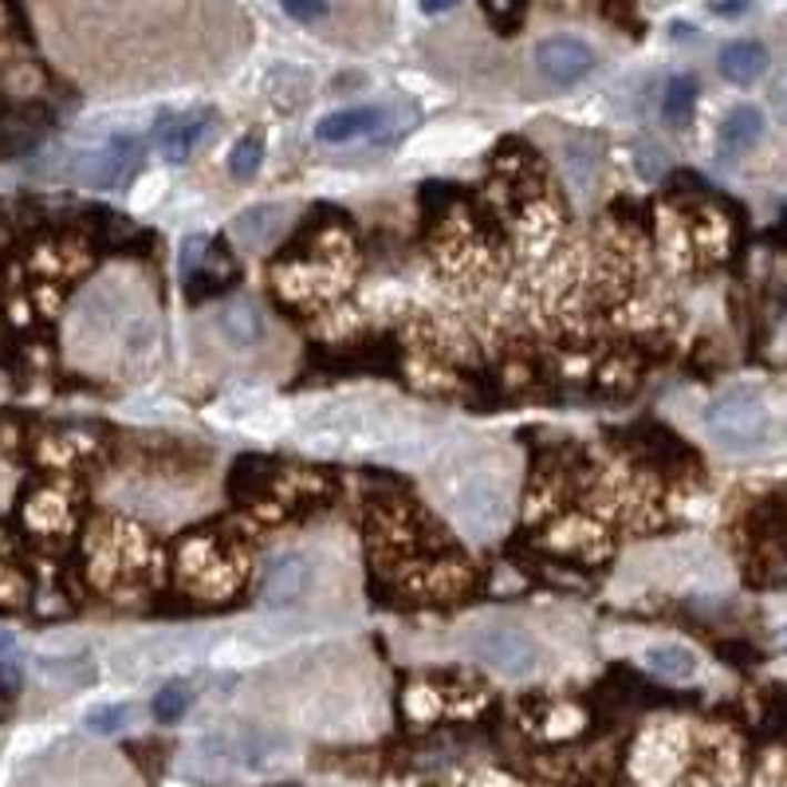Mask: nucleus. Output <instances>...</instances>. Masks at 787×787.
Returning <instances> with one entry per match:
<instances>
[{
    "mask_svg": "<svg viewBox=\"0 0 787 787\" xmlns=\"http://www.w3.org/2000/svg\"><path fill=\"white\" fill-rule=\"evenodd\" d=\"M0 689L4 693L20 689V649L9 634H0Z\"/></svg>",
    "mask_w": 787,
    "mask_h": 787,
    "instance_id": "nucleus-29",
    "label": "nucleus"
},
{
    "mask_svg": "<svg viewBox=\"0 0 787 787\" xmlns=\"http://www.w3.org/2000/svg\"><path fill=\"white\" fill-rule=\"evenodd\" d=\"M315 579V563L300 552H280L264 563V575H260V603L272 606V611H284V606H295L307 591H312Z\"/></svg>",
    "mask_w": 787,
    "mask_h": 787,
    "instance_id": "nucleus-5",
    "label": "nucleus"
},
{
    "mask_svg": "<svg viewBox=\"0 0 787 787\" xmlns=\"http://www.w3.org/2000/svg\"><path fill=\"white\" fill-rule=\"evenodd\" d=\"M287 221H292V209L287 205H252L244 213H236L229 221V236L244 249H269L272 241L287 233Z\"/></svg>",
    "mask_w": 787,
    "mask_h": 787,
    "instance_id": "nucleus-12",
    "label": "nucleus"
},
{
    "mask_svg": "<svg viewBox=\"0 0 787 787\" xmlns=\"http://www.w3.org/2000/svg\"><path fill=\"white\" fill-rule=\"evenodd\" d=\"M784 646H787V634H784Z\"/></svg>",
    "mask_w": 787,
    "mask_h": 787,
    "instance_id": "nucleus-37",
    "label": "nucleus"
},
{
    "mask_svg": "<svg viewBox=\"0 0 787 787\" xmlns=\"http://www.w3.org/2000/svg\"><path fill=\"white\" fill-rule=\"evenodd\" d=\"M768 103H771V111H776V119L787 127V71H779L776 75V83H771V91H768Z\"/></svg>",
    "mask_w": 787,
    "mask_h": 787,
    "instance_id": "nucleus-33",
    "label": "nucleus"
},
{
    "mask_svg": "<svg viewBox=\"0 0 787 787\" xmlns=\"http://www.w3.org/2000/svg\"><path fill=\"white\" fill-rule=\"evenodd\" d=\"M717 68H720V75H725L728 83L748 87V83H756L764 71H768V48L756 43V40H736V43H728L725 52H720Z\"/></svg>",
    "mask_w": 787,
    "mask_h": 787,
    "instance_id": "nucleus-17",
    "label": "nucleus"
},
{
    "mask_svg": "<svg viewBox=\"0 0 787 787\" xmlns=\"http://www.w3.org/2000/svg\"><path fill=\"white\" fill-rule=\"evenodd\" d=\"M0 95L17 103H40L48 95V71L32 60H17L0 71Z\"/></svg>",
    "mask_w": 787,
    "mask_h": 787,
    "instance_id": "nucleus-18",
    "label": "nucleus"
},
{
    "mask_svg": "<svg viewBox=\"0 0 787 787\" xmlns=\"http://www.w3.org/2000/svg\"><path fill=\"white\" fill-rule=\"evenodd\" d=\"M154 343H158V327L150 320H139L134 327L127 331V355H134V359L150 355V351H154Z\"/></svg>",
    "mask_w": 787,
    "mask_h": 787,
    "instance_id": "nucleus-30",
    "label": "nucleus"
},
{
    "mask_svg": "<svg viewBox=\"0 0 787 787\" xmlns=\"http://www.w3.org/2000/svg\"><path fill=\"white\" fill-rule=\"evenodd\" d=\"M422 209H425V216H450V209H453V201H457V185H450V182H430V185H422Z\"/></svg>",
    "mask_w": 787,
    "mask_h": 787,
    "instance_id": "nucleus-28",
    "label": "nucleus"
},
{
    "mask_svg": "<svg viewBox=\"0 0 787 787\" xmlns=\"http://www.w3.org/2000/svg\"><path fill=\"white\" fill-rule=\"evenodd\" d=\"M646 669L649 674L666 677V682H689V677L697 674V658H693V649L666 642V646L646 649Z\"/></svg>",
    "mask_w": 787,
    "mask_h": 787,
    "instance_id": "nucleus-21",
    "label": "nucleus"
},
{
    "mask_svg": "<svg viewBox=\"0 0 787 787\" xmlns=\"http://www.w3.org/2000/svg\"><path fill=\"white\" fill-rule=\"evenodd\" d=\"M260 91H264V99H269L276 111H300V107H307V99H312V71L295 68V63H276V68L264 75Z\"/></svg>",
    "mask_w": 787,
    "mask_h": 787,
    "instance_id": "nucleus-16",
    "label": "nucleus"
},
{
    "mask_svg": "<svg viewBox=\"0 0 787 787\" xmlns=\"http://www.w3.org/2000/svg\"><path fill=\"white\" fill-rule=\"evenodd\" d=\"M236 280H241V272H236V260L229 256L225 244H209L205 256L185 272V295H190L193 303L216 300V295H225Z\"/></svg>",
    "mask_w": 787,
    "mask_h": 787,
    "instance_id": "nucleus-10",
    "label": "nucleus"
},
{
    "mask_svg": "<svg viewBox=\"0 0 787 787\" xmlns=\"http://www.w3.org/2000/svg\"><path fill=\"white\" fill-rule=\"evenodd\" d=\"M634 162H638V170L646 173V178H658L662 173V158L658 150H654V142H642V147L634 150Z\"/></svg>",
    "mask_w": 787,
    "mask_h": 787,
    "instance_id": "nucleus-32",
    "label": "nucleus"
},
{
    "mask_svg": "<svg viewBox=\"0 0 787 787\" xmlns=\"http://www.w3.org/2000/svg\"><path fill=\"white\" fill-rule=\"evenodd\" d=\"M24 524L36 536H68L75 524V496L63 485H40L24 496Z\"/></svg>",
    "mask_w": 787,
    "mask_h": 787,
    "instance_id": "nucleus-9",
    "label": "nucleus"
},
{
    "mask_svg": "<svg viewBox=\"0 0 787 787\" xmlns=\"http://www.w3.org/2000/svg\"><path fill=\"white\" fill-rule=\"evenodd\" d=\"M713 17H725V20H736L745 17L748 9H753V0H709Z\"/></svg>",
    "mask_w": 787,
    "mask_h": 787,
    "instance_id": "nucleus-34",
    "label": "nucleus"
},
{
    "mask_svg": "<svg viewBox=\"0 0 787 787\" xmlns=\"http://www.w3.org/2000/svg\"><path fill=\"white\" fill-rule=\"evenodd\" d=\"M563 158H567V170H572V185L583 193V198H591L598 173H603V150H598L591 139H572L567 147H563Z\"/></svg>",
    "mask_w": 787,
    "mask_h": 787,
    "instance_id": "nucleus-20",
    "label": "nucleus"
},
{
    "mask_svg": "<svg viewBox=\"0 0 787 787\" xmlns=\"http://www.w3.org/2000/svg\"><path fill=\"white\" fill-rule=\"evenodd\" d=\"M28 575L17 567L9 547H0V611H20L28 603Z\"/></svg>",
    "mask_w": 787,
    "mask_h": 787,
    "instance_id": "nucleus-23",
    "label": "nucleus"
},
{
    "mask_svg": "<svg viewBox=\"0 0 787 787\" xmlns=\"http://www.w3.org/2000/svg\"><path fill=\"white\" fill-rule=\"evenodd\" d=\"M705 425H709L713 442H720L725 450L733 453H753L764 445L768 437V406L756 390L748 386H736V390H725L720 398L709 402L705 410Z\"/></svg>",
    "mask_w": 787,
    "mask_h": 787,
    "instance_id": "nucleus-2",
    "label": "nucleus"
},
{
    "mask_svg": "<svg viewBox=\"0 0 787 787\" xmlns=\"http://www.w3.org/2000/svg\"><path fill=\"white\" fill-rule=\"evenodd\" d=\"M276 481H280V468H276V457H260V453H241L229 468V496L236 504H252V501H264V496L276 493Z\"/></svg>",
    "mask_w": 787,
    "mask_h": 787,
    "instance_id": "nucleus-13",
    "label": "nucleus"
},
{
    "mask_svg": "<svg viewBox=\"0 0 787 787\" xmlns=\"http://www.w3.org/2000/svg\"><path fill=\"white\" fill-rule=\"evenodd\" d=\"M422 4V12H430V17H442V12H450L457 0H417Z\"/></svg>",
    "mask_w": 787,
    "mask_h": 787,
    "instance_id": "nucleus-36",
    "label": "nucleus"
},
{
    "mask_svg": "<svg viewBox=\"0 0 787 787\" xmlns=\"http://www.w3.org/2000/svg\"><path fill=\"white\" fill-rule=\"evenodd\" d=\"M190 702H193V689H190L185 682L162 685V689H158V697H154V717L162 720V725H173V720H182V717H185Z\"/></svg>",
    "mask_w": 787,
    "mask_h": 787,
    "instance_id": "nucleus-25",
    "label": "nucleus"
},
{
    "mask_svg": "<svg viewBox=\"0 0 787 787\" xmlns=\"http://www.w3.org/2000/svg\"><path fill=\"white\" fill-rule=\"evenodd\" d=\"M445 504H450V516L457 519L461 528H468L481 539L504 532L512 519V501L504 493V485L493 473H481V468L453 476L450 488H445Z\"/></svg>",
    "mask_w": 787,
    "mask_h": 787,
    "instance_id": "nucleus-1",
    "label": "nucleus"
},
{
    "mask_svg": "<svg viewBox=\"0 0 787 787\" xmlns=\"http://www.w3.org/2000/svg\"><path fill=\"white\" fill-rule=\"evenodd\" d=\"M134 165H139V142L111 139L107 147L71 154L68 178H75V182H83V185H95V190H111V185H119Z\"/></svg>",
    "mask_w": 787,
    "mask_h": 787,
    "instance_id": "nucleus-4",
    "label": "nucleus"
},
{
    "mask_svg": "<svg viewBox=\"0 0 787 787\" xmlns=\"http://www.w3.org/2000/svg\"><path fill=\"white\" fill-rule=\"evenodd\" d=\"M481 9L488 12L496 32H516L524 24V12H528V0H481Z\"/></svg>",
    "mask_w": 787,
    "mask_h": 787,
    "instance_id": "nucleus-26",
    "label": "nucleus"
},
{
    "mask_svg": "<svg viewBox=\"0 0 787 787\" xmlns=\"http://www.w3.org/2000/svg\"><path fill=\"white\" fill-rule=\"evenodd\" d=\"M260 162H264V134H260V130L244 134V139L229 150V173H233V178H252V173L260 170Z\"/></svg>",
    "mask_w": 787,
    "mask_h": 787,
    "instance_id": "nucleus-24",
    "label": "nucleus"
},
{
    "mask_svg": "<svg viewBox=\"0 0 787 787\" xmlns=\"http://www.w3.org/2000/svg\"><path fill=\"white\" fill-rule=\"evenodd\" d=\"M764 134V111L760 107H733L720 122V147L728 154H740V150L756 147Z\"/></svg>",
    "mask_w": 787,
    "mask_h": 787,
    "instance_id": "nucleus-19",
    "label": "nucleus"
},
{
    "mask_svg": "<svg viewBox=\"0 0 787 787\" xmlns=\"http://www.w3.org/2000/svg\"><path fill=\"white\" fill-rule=\"evenodd\" d=\"M536 68L547 83L572 87L595 71V48L579 36H547L536 48Z\"/></svg>",
    "mask_w": 787,
    "mask_h": 787,
    "instance_id": "nucleus-7",
    "label": "nucleus"
},
{
    "mask_svg": "<svg viewBox=\"0 0 787 787\" xmlns=\"http://www.w3.org/2000/svg\"><path fill=\"white\" fill-rule=\"evenodd\" d=\"M213 327L229 351H252L269 335V323H264V315H260V307L252 300L221 303V312L213 315Z\"/></svg>",
    "mask_w": 787,
    "mask_h": 787,
    "instance_id": "nucleus-11",
    "label": "nucleus"
},
{
    "mask_svg": "<svg viewBox=\"0 0 787 787\" xmlns=\"http://www.w3.org/2000/svg\"><path fill=\"white\" fill-rule=\"evenodd\" d=\"M693 107H697V79L693 75H674L666 83V99H662V114H666L669 127H685L693 119Z\"/></svg>",
    "mask_w": 787,
    "mask_h": 787,
    "instance_id": "nucleus-22",
    "label": "nucleus"
},
{
    "mask_svg": "<svg viewBox=\"0 0 787 787\" xmlns=\"http://www.w3.org/2000/svg\"><path fill=\"white\" fill-rule=\"evenodd\" d=\"M52 130V114L43 103H17L0 95V158H24Z\"/></svg>",
    "mask_w": 787,
    "mask_h": 787,
    "instance_id": "nucleus-6",
    "label": "nucleus"
},
{
    "mask_svg": "<svg viewBox=\"0 0 787 787\" xmlns=\"http://www.w3.org/2000/svg\"><path fill=\"white\" fill-rule=\"evenodd\" d=\"M284 12L300 24H315V20L327 17V0H280Z\"/></svg>",
    "mask_w": 787,
    "mask_h": 787,
    "instance_id": "nucleus-31",
    "label": "nucleus"
},
{
    "mask_svg": "<svg viewBox=\"0 0 787 787\" xmlns=\"http://www.w3.org/2000/svg\"><path fill=\"white\" fill-rule=\"evenodd\" d=\"M685 753V736L677 728H649L634 745V779L649 787H662L674 779L677 764H682Z\"/></svg>",
    "mask_w": 787,
    "mask_h": 787,
    "instance_id": "nucleus-8",
    "label": "nucleus"
},
{
    "mask_svg": "<svg viewBox=\"0 0 787 787\" xmlns=\"http://www.w3.org/2000/svg\"><path fill=\"white\" fill-rule=\"evenodd\" d=\"M382 122H386L382 107H343V111L323 114V119L315 122V139L331 142V147H335V142H355V139L374 134Z\"/></svg>",
    "mask_w": 787,
    "mask_h": 787,
    "instance_id": "nucleus-14",
    "label": "nucleus"
},
{
    "mask_svg": "<svg viewBox=\"0 0 787 787\" xmlns=\"http://www.w3.org/2000/svg\"><path fill=\"white\" fill-rule=\"evenodd\" d=\"M130 725V705H99L87 713V728L99 736H114Z\"/></svg>",
    "mask_w": 787,
    "mask_h": 787,
    "instance_id": "nucleus-27",
    "label": "nucleus"
},
{
    "mask_svg": "<svg viewBox=\"0 0 787 787\" xmlns=\"http://www.w3.org/2000/svg\"><path fill=\"white\" fill-rule=\"evenodd\" d=\"M603 12H615L618 24H626V28H630V32H642V20H634L630 0H603Z\"/></svg>",
    "mask_w": 787,
    "mask_h": 787,
    "instance_id": "nucleus-35",
    "label": "nucleus"
},
{
    "mask_svg": "<svg viewBox=\"0 0 787 787\" xmlns=\"http://www.w3.org/2000/svg\"><path fill=\"white\" fill-rule=\"evenodd\" d=\"M473 654L504 677H528V674H536V666H539L536 638L512 623L481 626V630L473 634Z\"/></svg>",
    "mask_w": 787,
    "mask_h": 787,
    "instance_id": "nucleus-3",
    "label": "nucleus"
},
{
    "mask_svg": "<svg viewBox=\"0 0 787 787\" xmlns=\"http://www.w3.org/2000/svg\"><path fill=\"white\" fill-rule=\"evenodd\" d=\"M209 127H213V111L190 114V119H173V114H165V119L158 122V142H162V158H165L170 165H182L185 158L193 154V147H198V142L209 134Z\"/></svg>",
    "mask_w": 787,
    "mask_h": 787,
    "instance_id": "nucleus-15",
    "label": "nucleus"
}]
</instances>
